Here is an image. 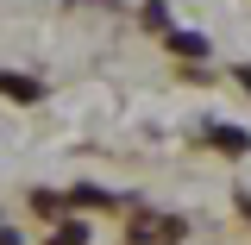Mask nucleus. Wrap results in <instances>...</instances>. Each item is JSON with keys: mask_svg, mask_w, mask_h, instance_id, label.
Instances as JSON below:
<instances>
[{"mask_svg": "<svg viewBox=\"0 0 251 245\" xmlns=\"http://www.w3.org/2000/svg\"><path fill=\"white\" fill-rule=\"evenodd\" d=\"M132 239H182V220H138Z\"/></svg>", "mask_w": 251, "mask_h": 245, "instance_id": "obj_1", "label": "nucleus"}, {"mask_svg": "<svg viewBox=\"0 0 251 245\" xmlns=\"http://www.w3.org/2000/svg\"><path fill=\"white\" fill-rule=\"evenodd\" d=\"M0 88L13 94V101H31V94H38V88H31V82H25V76H0Z\"/></svg>", "mask_w": 251, "mask_h": 245, "instance_id": "obj_2", "label": "nucleus"}, {"mask_svg": "<svg viewBox=\"0 0 251 245\" xmlns=\"http://www.w3.org/2000/svg\"><path fill=\"white\" fill-rule=\"evenodd\" d=\"M0 245H19V239H13V233H0Z\"/></svg>", "mask_w": 251, "mask_h": 245, "instance_id": "obj_3", "label": "nucleus"}]
</instances>
